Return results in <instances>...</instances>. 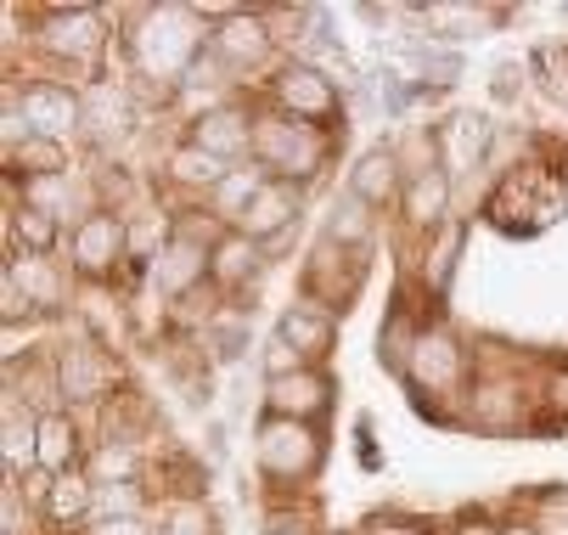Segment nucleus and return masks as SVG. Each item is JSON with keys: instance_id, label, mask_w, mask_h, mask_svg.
<instances>
[{"instance_id": "9b49d317", "label": "nucleus", "mask_w": 568, "mask_h": 535, "mask_svg": "<svg viewBox=\"0 0 568 535\" xmlns=\"http://www.w3.org/2000/svg\"><path fill=\"white\" fill-rule=\"evenodd\" d=\"M276 339H287L298 355H327V344H333V316L310 311V304H293V311L282 316V333H276Z\"/></svg>"}, {"instance_id": "4be33fe9", "label": "nucleus", "mask_w": 568, "mask_h": 535, "mask_svg": "<svg viewBox=\"0 0 568 535\" xmlns=\"http://www.w3.org/2000/svg\"><path fill=\"white\" fill-rule=\"evenodd\" d=\"M12 238H23L34 254H45V249H51V238H57V225H51V214H45L40 203H29V209H18V214H12Z\"/></svg>"}, {"instance_id": "f03ea898", "label": "nucleus", "mask_w": 568, "mask_h": 535, "mask_svg": "<svg viewBox=\"0 0 568 535\" xmlns=\"http://www.w3.org/2000/svg\"><path fill=\"white\" fill-rule=\"evenodd\" d=\"M315 456H321V445H315L310 423H287V417H271V423H265V434H260V463H265V474L298 480V474L315 468Z\"/></svg>"}, {"instance_id": "0eeeda50", "label": "nucleus", "mask_w": 568, "mask_h": 535, "mask_svg": "<svg viewBox=\"0 0 568 535\" xmlns=\"http://www.w3.org/2000/svg\"><path fill=\"white\" fill-rule=\"evenodd\" d=\"M192 147L214 152V159H236V152L254 147V130H248V119H242L236 108H220V113H203V119H197Z\"/></svg>"}, {"instance_id": "cd10ccee", "label": "nucleus", "mask_w": 568, "mask_h": 535, "mask_svg": "<svg viewBox=\"0 0 568 535\" xmlns=\"http://www.w3.org/2000/svg\"><path fill=\"white\" fill-rule=\"evenodd\" d=\"M102 535H141V524H135V518H124V524H108Z\"/></svg>"}, {"instance_id": "b1692460", "label": "nucleus", "mask_w": 568, "mask_h": 535, "mask_svg": "<svg viewBox=\"0 0 568 535\" xmlns=\"http://www.w3.org/2000/svg\"><path fill=\"white\" fill-rule=\"evenodd\" d=\"M164 529H170V535H209V513H203L197 502H175V507L164 513Z\"/></svg>"}, {"instance_id": "9d476101", "label": "nucleus", "mask_w": 568, "mask_h": 535, "mask_svg": "<svg viewBox=\"0 0 568 535\" xmlns=\"http://www.w3.org/2000/svg\"><path fill=\"white\" fill-rule=\"evenodd\" d=\"M214 51H220V57H231V62H254V57H265V51H271V34H265V23H260V18L236 12V18H225V23L214 29Z\"/></svg>"}, {"instance_id": "f257e3e1", "label": "nucleus", "mask_w": 568, "mask_h": 535, "mask_svg": "<svg viewBox=\"0 0 568 535\" xmlns=\"http://www.w3.org/2000/svg\"><path fill=\"white\" fill-rule=\"evenodd\" d=\"M254 147L271 170H282V181L315 175V164H321V135L304 119H271L265 130H254Z\"/></svg>"}, {"instance_id": "423d86ee", "label": "nucleus", "mask_w": 568, "mask_h": 535, "mask_svg": "<svg viewBox=\"0 0 568 535\" xmlns=\"http://www.w3.org/2000/svg\"><path fill=\"white\" fill-rule=\"evenodd\" d=\"M102 23H97V12H85V7H79V12H57L51 23H45V46L57 51V57H79V62H85V57H97L102 51Z\"/></svg>"}, {"instance_id": "393cba45", "label": "nucleus", "mask_w": 568, "mask_h": 535, "mask_svg": "<svg viewBox=\"0 0 568 535\" xmlns=\"http://www.w3.org/2000/svg\"><path fill=\"white\" fill-rule=\"evenodd\" d=\"M265 372H271V377H293V372H304V355H298L287 339H271V344H265Z\"/></svg>"}, {"instance_id": "aec40b11", "label": "nucleus", "mask_w": 568, "mask_h": 535, "mask_svg": "<svg viewBox=\"0 0 568 535\" xmlns=\"http://www.w3.org/2000/svg\"><path fill=\"white\" fill-rule=\"evenodd\" d=\"M34 463L45 474H57V468L73 463V423L68 417H40V456H34Z\"/></svg>"}, {"instance_id": "5701e85b", "label": "nucleus", "mask_w": 568, "mask_h": 535, "mask_svg": "<svg viewBox=\"0 0 568 535\" xmlns=\"http://www.w3.org/2000/svg\"><path fill=\"white\" fill-rule=\"evenodd\" d=\"M91 507V485L79 480V474H57V485H51V513L57 518H79Z\"/></svg>"}, {"instance_id": "dca6fc26", "label": "nucleus", "mask_w": 568, "mask_h": 535, "mask_svg": "<svg viewBox=\"0 0 568 535\" xmlns=\"http://www.w3.org/2000/svg\"><path fill=\"white\" fill-rule=\"evenodd\" d=\"M445 198H450L445 175H439V170H423V175L412 181V192H405V214H412L417 225H434V220L445 214Z\"/></svg>"}, {"instance_id": "c85d7f7f", "label": "nucleus", "mask_w": 568, "mask_h": 535, "mask_svg": "<svg viewBox=\"0 0 568 535\" xmlns=\"http://www.w3.org/2000/svg\"><path fill=\"white\" fill-rule=\"evenodd\" d=\"M366 535H412V529H405V524H372Z\"/></svg>"}, {"instance_id": "a878e982", "label": "nucleus", "mask_w": 568, "mask_h": 535, "mask_svg": "<svg viewBox=\"0 0 568 535\" xmlns=\"http://www.w3.org/2000/svg\"><path fill=\"white\" fill-rule=\"evenodd\" d=\"M333 238H349V243H361V238H366V214H361V198H355V192H349V203H338Z\"/></svg>"}, {"instance_id": "2eb2a0df", "label": "nucleus", "mask_w": 568, "mask_h": 535, "mask_svg": "<svg viewBox=\"0 0 568 535\" xmlns=\"http://www.w3.org/2000/svg\"><path fill=\"white\" fill-rule=\"evenodd\" d=\"M412 366H417V377L423 384H450V377L462 372V355H456V344L450 339H417L412 344Z\"/></svg>"}, {"instance_id": "1a4fd4ad", "label": "nucleus", "mask_w": 568, "mask_h": 535, "mask_svg": "<svg viewBox=\"0 0 568 535\" xmlns=\"http://www.w3.org/2000/svg\"><path fill=\"white\" fill-rule=\"evenodd\" d=\"M113 384V366L97 350H68L62 355V390L73 401H102V390Z\"/></svg>"}, {"instance_id": "f3484780", "label": "nucleus", "mask_w": 568, "mask_h": 535, "mask_svg": "<svg viewBox=\"0 0 568 535\" xmlns=\"http://www.w3.org/2000/svg\"><path fill=\"white\" fill-rule=\"evenodd\" d=\"M7 276H12L18 287H29V304H57V293H62L57 271H51V265H45L40 254H18Z\"/></svg>"}, {"instance_id": "bb28decb", "label": "nucleus", "mask_w": 568, "mask_h": 535, "mask_svg": "<svg viewBox=\"0 0 568 535\" xmlns=\"http://www.w3.org/2000/svg\"><path fill=\"white\" fill-rule=\"evenodd\" d=\"M97 474H130V451H124V445H108V451L97 456Z\"/></svg>"}, {"instance_id": "4468645a", "label": "nucleus", "mask_w": 568, "mask_h": 535, "mask_svg": "<svg viewBox=\"0 0 568 535\" xmlns=\"http://www.w3.org/2000/svg\"><path fill=\"white\" fill-rule=\"evenodd\" d=\"M23 113H29V124H34V135H62L68 124H73V97H62V91H51V85H40V91H29V102H23Z\"/></svg>"}, {"instance_id": "a211bd4d", "label": "nucleus", "mask_w": 568, "mask_h": 535, "mask_svg": "<svg viewBox=\"0 0 568 535\" xmlns=\"http://www.w3.org/2000/svg\"><path fill=\"white\" fill-rule=\"evenodd\" d=\"M209 271V260L192 249V243H175L170 254H158V282H164L170 293H181V287H192L197 276Z\"/></svg>"}, {"instance_id": "c756f323", "label": "nucleus", "mask_w": 568, "mask_h": 535, "mask_svg": "<svg viewBox=\"0 0 568 535\" xmlns=\"http://www.w3.org/2000/svg\"><path fill=\"white\" fill-rule=\"evenodd\" d=\"M456 535H501V529H490V524H462Z\"/></svg>"}, {"instance_id": "6ab92c4d", "label": "nucleus", "mask_w": 568, "mask_h": 535, "mask_svg": "<svg viewBox=\"0 0 568 535\" xmlns=\"http://www.w3.org/2000/svg\"><path fill=\"white\" fill-rule=\"evenodd\" d=\"M170 170H175V181H192V186H225V159H214L203 147H181Z\"/></svg>"}, {"instance_id": "7ed1b4c3", "label": "nucleus", "mask_w": 568, "mask_h": 535, "mask_svg": "<svg viewBox=\"0 0 568 535\" xmlns=\"http://www.w3.org/2000/svg\"><path fill=\"white\" fill-rule=\"evenodd\" d=\"M271 417H287V423H310L327 412V377L321 372H293V377H271V395H265Z\"/></svg>"}, {"instance_id": "2f4dec72", "label": "nucleus", "mask_w": 568, "mask_h": 535, "mask_svg": "<svg viewBox=\"0 0 568 535\" xmlns=\"http://www.w3.org/2000/svg\"><path fill=\"white\" fill-rule=\"evenodd\" d=\"M562 175H568V159H562Z\"/></svg>"}, {"instance_id": "20e7f679", "label": "nucleus", "mask_w": 568, "mask_h": 535, "mask_svg": "<svg viewBox=\"0 0 568 535\" xmlns=\"http://www.w3.org/2000/svg\"><path fill=\"white\" fill-rule=\"evenodd\" d=\"M276 102L287 108V119H327L338 108V91L327 73H315V68H287L282 80H276Z\"/></svg>"}, {"instance_id": "412c9836", "label": "nucleus", "mask_w": 568, "mask_h": 535, "mask_svg": "<svg viewBox=\"0 0 568 535\" xmlns=\"http://www.w3.org/2000/svg\"><path fill=\"white\" fill-rule=\"evenodd\" d=\"M12 159L18 164H29L34 175H62V164H68V152H62V141H51V135H29V141H18L12 147Z\"/></svg>"}, {"instance_id": "7c9ffc66", "label": "nucleus", "mask_w": 568, "mask_h": 535, "mask_svg": "<svg viewBox=\"0 0 568 535\" xmlns=\"http://www.w3.org/2000/svg\"><path fill=\"white\" fill-rule=\"evenodd\" d=\"M271 535H298V529H271Z\"/></svg>"}, {"instance_id": "f8f14e48", "label": "nucleus", "mask_w": 568, "mask_h": 535, "mask_svg": "<svg viewBox=\"0 0 568 535\" xmlns=\"http://www.w3.org/2000/svg\"><path fill=\"white\" fill-rule=\"evenodd\" d=\"M209 271H214V276H220L225 287H236V282H248V276L260 271V243H254V238H242V232L220 238V249H214Z\"/></svg>"}, {"instance_id": "6e6552de", "label": "nucleus", "mask_w": 568, "mask_h": 535, "mask_svg": "<svg viewBox=\"0 0 568 535\" xmlns=\"http://www.w3.org/2000/svg\"><path fill=\"white\" fill-rule=\"evenodd\" d=\"M119 249H124V225L113 214H91L73 232V254H79V265H85V271H108L119 260Z\"/></svg>"}, {"instance_id": "39448f33", "label": "nucleus", "mask_w": 568, "mask_h": 535, "mask_svg": "<svg viewBox=\"0 0 568 535\" xmlns=\"http://www.w3.org/2000/svg\"><path fill=\"white\" fill-rule=\"evenodd\" d=\"M293 214H298V186H293V181H265V186L254 192V203L242 209L236 232L260 243V238H276Z\"/></svg>"}, {"instance_id": "ddd939ff", "label": "nucleus", "mask_w": 568, "mask_h": 535, "mask_svg": "<svg viewBox=\"0 0 568 535\" xmlns=\"http://www.w3.org/2000/svg\"><path fill=\"white\" fill-rule=\"evenodd\" d=\"M394 181H399V159H394V152H366L361 170H355V181H349V192H355L361 203H388Z\"/></svg>"}]
</instances>
